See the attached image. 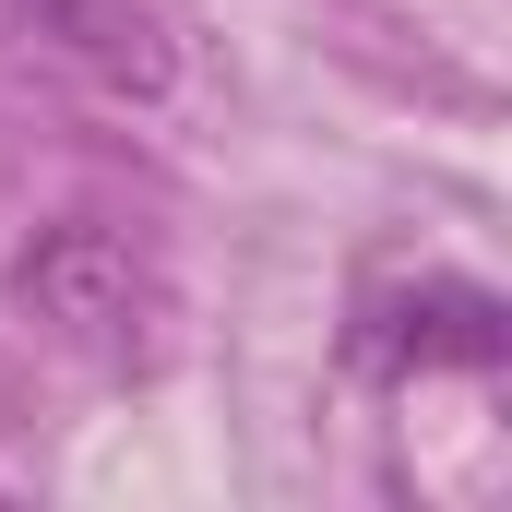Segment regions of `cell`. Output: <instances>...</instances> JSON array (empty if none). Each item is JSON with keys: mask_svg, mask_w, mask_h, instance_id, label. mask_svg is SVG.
<instances>
[{"mask_svg": "<svg viewBox=\"0 0 512 512\" xmlns=\"http://www.w3.org/2000/svg\"><path fill=\"white\" fill-rule=\"evenodd\" d=\"M0 298L24 334H48L60 358H96V370L155 358V334H167V274L120 215H36L0 262Z\"/></svg>", "mask_w": 512, "mask_h": 512, "instance_id": "6da1fadb", "label": "cell"}, {"mask_svg": "<svg viewBox=\"0 0 512 512\" xmlns=\"http://www.w3.org/2000/svg\"><path fill=\"white\" fill-rule=\"evenodd\" d=\"M0 48L72 72L96 96H120V108L167 96V36H155L143 0H0Z\"/></svg>", "mask_w": 512, "mask_h": 512, "instance_id": "7a4b0ae2", "label": "cell"}, {"mask_svg": "<svg viewBox=\"0 0 512 512\" xmlns=\"http://www.w3.org/2000/svg\"><path fill=\"white\" fill-rule=\"evenodd\" d=\"M358 358H370V370H489V358H501V298H489V286H465V274L405 286V298L370 310Z\"/></svg>", "mask_w": 512, "mask_h": 512, "instance_id": "3957f363", "label": "cell"}]
</instances>
